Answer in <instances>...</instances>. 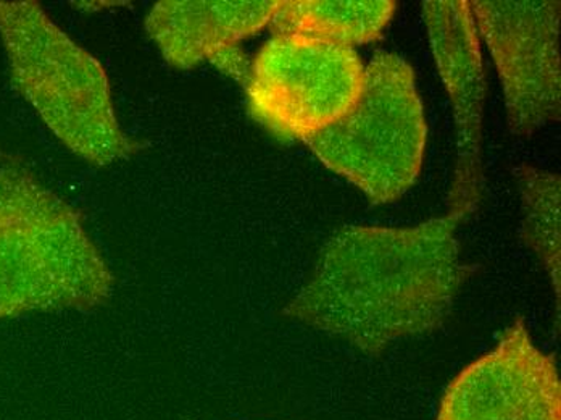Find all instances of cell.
<instances>
[{
  "label": "cell",
  "mask_w": 561,
  "mask_h": 420,
  "mask_svg": "<svg viewBox=\"0 0 561 420\" xmlns=\"http://www.w3.org/2000/svg\"><path fill=\"white\" fill-rule=\"evenodd\" d=\"M460 224L447 214L415 227L339 228L284 314L375 357L393 341L443 329L474 272L460 259Z\"/></svg>",
  "instance_id": "obj_1"
},
{
  "label": "cell",
  "mask_w": 561,
  "mask_h": 420,
  "mask_svg": "<svg viewBox=\"0 0 561 420\" xmlns=\"http://www.w3.org/2000/svg\"><path fill=\"white\" fill-rule=\"evenodd\" d=\"M112 293L113 273L80 212L0 149V319L92 309Z\"/></svg>",
  "instance_id": "obj_2"
},
{
  "label": "cell",
  "mask_w": 561,
  "mask_h": 420,
  "mask_svg": "<svg viewBox=\"0 0 561 420\" xmlns=\"http://www.w3.org/2000/svg\"><path fill=\"white\" fill-rule=\"evenodd\" d=\"M0 39L13 88L65 148L98 167L138 152L116 117L107 71L39 2L0 0Z\"/></svg>",
  "instance_id": "obj_3"
},
{
  "label": "cell",
  "mask_w": 561,
  "mask_h": 420,
  "mask_svg": "<svg viewBox=\"0 0 561 420\" xmlns=\"http://www.w3.org/2000/svg\"><path fill=\"white\" fill-rule=\"evenodd\" d=\"M426 136L413 68L396 54L378 53L365 68L364 88L347 114L304 143L379 206L415 184Z\"/></svg>",
  "instance_id": "obj_4"
},
{
  "label": "cell",
  "mask_w": 561,
  "mask_h": 420,
  "mask_svg": "<svg viewBox=\"0 0 561 420\" xmlns=\"http://www.w3.org/2000/svg\"><path fill=\"white\" fill-rule=\"evenodd\" d=\"M352 47L302 36H272L251 61L249 112L280 139L306 141L347 114L364 88Z\"/></svg>",
  "instance_id": "obj_5"
},
{
  "label": "cell",
  "mask_w": 561,
  "mask_h": 420,
  "mask_svg": "<svg viewBox=\"0 0 561 420\" xmlns=\"http://www.w3.org/2000/svg\"><path fill=\"white\" fill-rule=\"evenodd\" d=\"M470 5L501 77L510 133L531 136L559 122V0H474Z\"/></svg>",
  "instance_id": "obj_6"
},
{
  "label": "cell",
  "mask_w": 561,
  "mask_h": 420,
  "mask_svg": "<svg viewBox=\"0 0 561 420\" xmlns=\"http://www.w3.org/2000/svg\"><path fill=\"white\" fill-rule=\"evenodd\" d=\"M436 420H561L559 368L534 344L525 319L450 382Z\"/></svg>",
  "instance_id": "obj_7"
},
{
  "label": "cell",
  "mask_w": 561,
  "mask_h": 420,
  "mask_svg": "<svg viewBox=\"0 0 561 420\" xmlns=\"http://www.w3.org/2000/svg\"><path fill=\"white\" fill-rule=\"evenodd\" d=\"M423 16L457 126V163L447 214L463 222L478 211L484 190L482 122L488 83L481 44L468 0H426Z\"/></svg>",
  "instance_id": "obj_8"
},
{
  "label": "cell",
  "mask_w": 561,
  "mask_h": 420,
  "mask_svg": "<svg viewBox=\"0 0 561 420\" xmlns=\"http://www.w3.org/2000/svg\"><path fill=\"white\" fill-rule=\"evenodd\" d=\"M279 0H162L147 13L146 30L178 70L210 61L270 25Z\"/></svg>",
  "instance_id": "obj_9"
},
{
  "label": "cell",
  "mask_w": 561,
  "mask_h": 420,
  "mask_svg": "<svg viewBox=\"0 0 561 420\" xmlns=\"http://www.w3.org/2000/svg\"><path fill=\"white\" fill-rule=\"evenodd\" d=\"M396 9L393 0H279L268 29L354 49L381 39Z\"/></svg>",
  "instance_id": "obj_10"
},
{
  "label": "cell",
  "mask_w": 561,
  "mask_h": 420,
  "mask_svg": "<svg viewBox=\"0 0 561 420\" xmlns=\"http://www.w3.org/2000/svg\"><path fill=\"white\" fill-rule=\"evenodd\" d=\"M522 193V237L552 280L560 314L561 179L531 166L518 167Z\"/></svg>",
  "instance_id": "obj_11"
}]
</instances>
